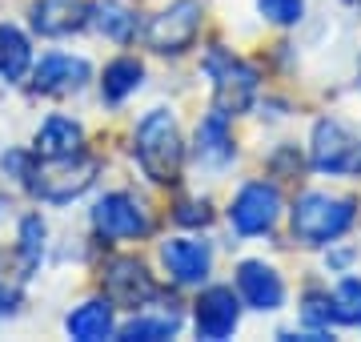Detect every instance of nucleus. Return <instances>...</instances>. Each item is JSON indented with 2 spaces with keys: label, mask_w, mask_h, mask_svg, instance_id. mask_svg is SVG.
Here are the masks:
<instances>
[{
  "label": "nucleus",
  "mask_w": 361,
  "mask_h": 342,
  "mask_svg": "<svg viewBox=\"0 0 361 342\" xmlns=\"http://www.w3.org/2000/svg\"><path fill=\"white\" fill-rule=\"evenodd\" d=\"M281 210V189L273 182H245L237 189V198L229 201V225L241 237H257L277 225Z\"/></svg>",
  "instance_id": "7"
},
{
  "label": "nucleus",
  "mask_w": 361,
  "mask_h": 342,
  "mask_svg": "<svg viewBox=\"0 0 361 342\" xmlns=\"http://www.w3.org/2000/svg\"><path fill=\"white\" fill-rule=\"evenodd\" d=\"M133 158L153 185H177L185 165V141L173 109H149L133 133Z\"/></svg>",
  "instance_id": "1"
},
{
  "label": "nucleus",
  "mask_w": 361,
  "mask_h": 342,
  "mask_svg": "<svg viewBox=\"0 0 361 342\" xmlns=\"http://www.w3.org/2000/svg\"><path fill=\"white\" fill-rule=\"evenodd\" d=\"M92 230L104 242H133V237H145L153 230V218L133 194H104L97 206H92Z\"/></svg>",
  "instance_id": "8"
},
{
  "label": "nucleus",
  "mask_w": 361,
  "mask_h": 342,
  "mask_svg": "<svg viewBox=\"0 0 361 342\" xmlns=\"http://www.w3.org/2000/svg\"><path fill=\"white\" fill-rule=\"evenodd\" d=\"M97 173H101V161H97V158L73 153V158H61V161H44L40 170H32V177H28L25 185L37 194L40 201L65 206V201L80 198L85 189H92Z\"/></svg>",
  "instance_id": "4"
},
{
  "label": "nucleus",
  "mask_w": 361,
  "mask_h": 342,
  "mask_svg": "<svg viewBox=\"0 0 361 342\" xmlns=\"http://www.w3.org/2000/svg\"><path fill=\"white\" fill-rule=\"evenodd\" d=\"M289 222H293V237L301 246H334L337 237L349 234V225L357 222V201L310 189L293 201Z\"/></svg>",
  "instance_id": "2"
},
{
  "label": "nucleus",
  "mask_w": 361,
  "mask_h": 342,
  "mask_svg": "<svg viewBox=\"0 0 361 342\" xmlns=\"http://www.w3.org/2000/svg\"><path fill=\"white\" fill-rule=\"evenodd\" d=\"M145 85V65L137 57H116L109 61L101 73V97L109 105H121V101H129L133 93Z\"/></svg>",
  "instance_id": "19"
},
{
  "label": "nucleus",
  "mask_w": 361,
  "mask_h": 342,
  "mask_svg": "<svg viewBox=\"0 0 361 342\" xmlns=\"http://www.w3.org/2000/svg\"><path fill=\"white\" fill-rule=\"evenodd\" d=\"M329 266H349V254H345V250L334 254V258H329Z\"/></svg>",
  "instance_id": "27"
},
{
  "label": "nucleus",
  "mask_w": 361,
  "mask_h": 342,
  "mask_svg": "<svg viewBox=\"0 0 361 342\" xmlns=\"http://www.w3.org/2000/svg\"><path fill=\"white\" fill-rule=\"evenodd\" d=\"M89 77H92V69L85 57L49 53V57H40V65H32V93H40V97H68V93L85 89Z\"/></svg>",
  "instance_id": "11"
},
{
  "label": "nucleus",
  "mask_w": 361,
  "mask_h": 342,
  "mask_svg": "<svg viewBox=\"0 0 361 342\" xmlns=\"http://www.w3.org/2000/svg\"><path fill=\"white\" fill-rule=\"evenodd\" d=\"M201 69H205V77L213 81V101H217L221 113H229V117L249 113L253 97H257V73H253V65H245V61L237 53H229V49L213 45L205 53V61H201Z\"/></svg>",
  "instance_id": "3"
},
{
  "label": "nucleus",
  "mask_w": 361,
  "mask_h": 342,
  "mask_svg": "<svg viewBox=\"0 0 361 342\" xmlns=\"http://www.w3.org/2000/svg\"><path fill=\"white\" fill-rule=\"evenodd\" d=\"M197 161L201 165H225L233 161V133H229V113L213 109L197 125Z\"/></svg>",
  "instance_id": "18"
},
{
  "label": "nucleus",
  "mask_w": 361,
  "mask_h": 342,
  "mask_svg": "<svg viewBox=\"0 0 361 342\" xmlns=\"http://www.w3.org/2000/svg\"><path fill=\"white\" fill-rule=\"evenodd\" d=\"M173 218H177L180 225H209V201H180L177 210H173Z\"/></svg>",
  "instance_id": "26"
},
{
  "label": "nucleus",
  "mask_w": 361,
  "mask_h": 342,
  "mask_svg": "<svg viewBox=\"0 0 361 342\" xmlns=\"http://www.w3.org/2000/svg\"><path fill=\"white\" fill-rule=\"evenodd\" d=\"M257 13L277 28H289L305 16V0H257Z\"/></svg>",
  "instance_id": "25"
},
{
  "label": "nucleus",
  "mask_w": 361,
  "mask_h": 342,
  "mask_svg": "<svg viewBox=\"0 0 361 342\" xmlns=\"http://www.w3.org/2000/svg\"><path fill=\"white\" fill-rule=\"evenodd\" d=\"M349 4H361V0H349Z\"/></svg>",
  "instance_id": "28"
},
{
  "label": "nucleus",
  "mask_w": 361,
  "mask_h": 342,
  "mask_svg": "<svg viewBox=\"0 0 361 342\" xmlns=\"http://www.w3.org/2000/svg\"><path fill=\"white\" fill-rule=\"evenodd\" d=\"M44 218L40 213H28L25 222H20V230H16V262L25 266V274L32 278V270L40 266V258H44Z\"/></svg>",
  "instance_id": "21"
},
{
  "label": "nucleus",
  "mask_w": 361,
  "mask_h": 342,
  "mask_svg": "<svg viewBox=\"0 0 361 342\" xmlns=\"http://www.w3.org/2000/svg\"><path fill=\"white\" fill-rule=\"evenodd\" d=\"M101 286H104V298L121 306V310H141L157 298V282L137 258H109L101 270Z\"/></svg>",
  "instance_id": "9"
},
{
  "label": "nucleus",
  "mask_w": 361,
  "mask_h": 342,
  "mask_svg": "<svg viewBox=\"0 0 361 342\" xmlns=\"http://www.w3.org/2000/svg\"><path fill=\"white\" fill-rule=\"evenodd\" d=\"M329 306H334V322L361 326V278H341L329 294Z\"/></svg>",
  "instance_id": "22"
},
{
  "label": "nucleus",
  "mask_w": 361,
  "mask_h": 342,
  "mask_svg": "<svg viewBox=\"0 0 361 342\" xmlns=\"http://www.w3.org/2000/svg\"><path fill=\"white\" fill-rule=\"evenodd\" d=\"M177 314H161V318H149V314H137L129 322V326L121 330V338L125 342H157V338H173V334H177Z\"/></svg>",
  "instance_id": "24"
},
{
  "label": "nucleus",
  "mask_w": 361,
  "mask_h": 342,
  "mask_svg": "<svg viewBox=\"0 0 361 342\" xmlns=\"http://www.w3.org/2000/svg\"><path fill=\"white\" fill-rule=\"evenodd\" d=\"M201 20H205L201 0H173L169 8H161V16H153L145 40L161 57H180L185 49H193L197 33H201Z\"/></svg>",
  "instance_id": "6"
},
{
  "label": "nucleus",
  "mask_w": 361,
  "mask_h": 342,
  "mask_svg": "<svg viewBox=\"0 0 361 342\" xmlns=\"http://www.w3.org/2000/svg\"><path fill=\"white\" fill-rule=\"evenodd\" d=\"M116 306L109 302V298H89V302H80L77 310H68L65 318V330H68V338H77V342H101L109 338L116 330V314H113Z\"/></svg>",
  "instance_id": "16"
},
{
  "label": "nucleus",
  "mask_w": 361,
  "mask_h": 342,
  "mask_svg": "<svg viewBox=\"0 0 361 342\" xmlns=\"http://www.w3.org/2000/svg\"><path fill=\"white\" fill-rule=\"evenodd\" d=\"M161 262L177 286H201L213 270V250L201 237H169L161 242Z\"/></svg>",
  "instance_id": "12"
},
{
  "label": "nucleus",
  "mask_w": 361,
  "mask_h": 342,
  "mask_svg": "<svg viewBox=\"0 0 361 342\" xmlns=\"http://www.w3.org/2000/svg\"><path fill=\"white\" fill-rule=\"evenodd\" d=\"M25 266L16 262L13 254V266H8V254H0V314H13V310H20V298H25Z\"/></svg>",
  "instance_id": "23"
},
{
  "label": "nucleus",
  "mask_w": 361,
  "mask_h": 342,
  "mask_svg": "<svg viewBox=\"0 0 361 342\" xmlns=\"http://www.w3.org/2000/svg\"><path fill=\"white\" fill-rule=\"evenodd\" d=\"M310 161L317 173L329 177H357L361 173V137L349 133L341 121L322 117L310 137Z\"/></svg>",
  "instance_id": "5"
},
{
  "label": "nucleus",
  "mask_w": 361,
  "mask_h": 342,
  "mask_svg": "<svg viewBox=\"0 0 361 342\" xmlns=\"http://www.w3.org/2000/svg\"><path fill=\"white\" fill-rule=\"evenodd\" d=\"M89 25L113 45H129L137 37V13L125 0H92L89 4Z\"/></svg>",
  "instance_id": "17"
},
{
  "label": "nucleus",
  "mask_w": 361,
  "mask_h": 342,
  "mask_svg": "<svg viewBox=\"0 0 361 342\" xmlns=\"http://www.w3.org/2000/svg\"><path fill=\"white\" fill-rule=\"evenodd\" d=\"M193 326H197V338H205V342L229 338L233 330L241 326V298L233 294V286H205L201 290L197 310H193Z\"/></svg>",
  "instance_id": "10"
},
{
  "label": "nucleus",
  "mask_w": 361,
  "mask_h": 342,
  "mask_svg": "<svg viewBox=\"0 0 361 342\" xmlns=\"http://www.w3.org/2000/svg\"><path fill=\"white\" fill-rule=\"evenodd\" d=\"M28 69H32V45H28V37L16 25H0V81L16 85Z\"/></svg>",
  "instance_id": "20"
},
{
  "label": "nucleus",
  "mask_w": 361,
  "mask_h": 342,
  "mask_svg": "<svg viewBox=\"0 0 361 342\" xmlns=\"http://www.w3.org/2000/svg\"><path fill=\"white\" fill-rule=\"evenodd\" d=\"M28 20L40 37H68L89 25V4L85 0H32Z\"/></svg>",
  "instance_id": "15"
},
{
  "label": "nucleus",
  "mask_w": 361,
  "mask_h": 342,
  "mask_svg": "<svg viewBox=\"0 0 361 342\" xmlns=\"http://www.w3.org/2000/svg\"><path fill=\"white\" fill-rule=\"evenodd\" d=\"M237 294L245 298V306H253L261 314H273V310H281V302H285V282L273 266L249 258V262L237 266Z\"/></svg>",
  "instance_id": "13"
},
{
  "label": "nucleus",
  "mask_w": 361,
  "mask_h": 342,
  "mask_svg": "<svg viewBox=\"0 0 361 342\" xmlns=\"http://www.w3.org/2000/svg\"><path fill=\"white\" fill-rule=\"evenodd\" d=\"M80 145H85V125L73 121V117L52 113V117L40 121L37 137H32V153H37L40 161H61V158L80 153Z\"/></svg>",
  "instance_id": "14"
}]
</instances>
